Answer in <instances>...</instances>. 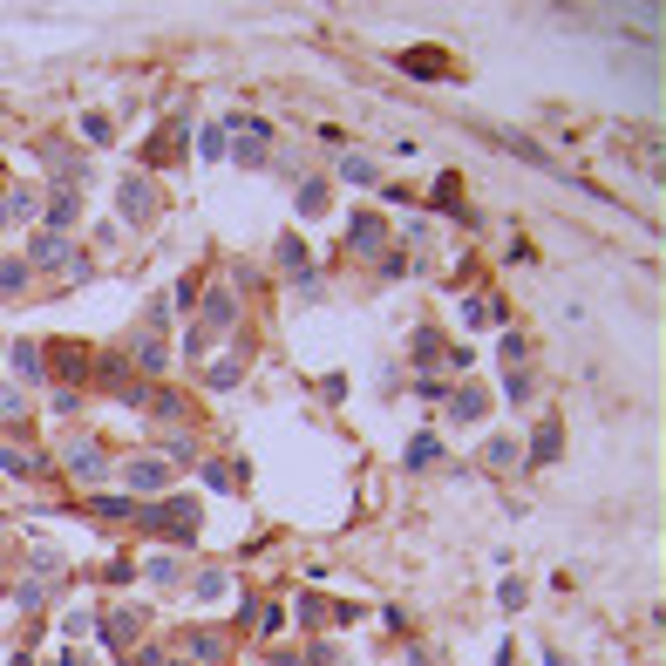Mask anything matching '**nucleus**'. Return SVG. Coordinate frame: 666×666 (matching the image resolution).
I'll return each mask as SVG.
<instances>
[{"label":"nucleus","instance_id":"17","mask_svg":"<svg viewBox=\"0 0 666 666\" xmlns=\"http://www.w3.org/2000/svg\"><path fill=\"white\" fill-rule=\"evenodd\" d=\"M143 571H150V585H177V558H164V551L143 558Z\"/></svg>","mask_w":666,"mask_h":666},{"label":"nucleus","instance_id":"24","mask_svg":"<svg viewBox=\"0 0 666 666\" xmlns=\"http://www.w3.org/2000/svg\"><path fill=\"white\" fill-rule=\"evenodd\" d=\"M190 653H197V660H218V653H225V639H218V632H197V639H190Z\"/></svg>","mask_w":666,"mask_h":666},{"label":"nucleus","instance_id":"28","mask_svg":"<svg viewBox=\"0 0 666 666\" xmlns=\"http://www.w3.org/2000/svg\"><path fill=\"white\" fill-rule=\"evenodd\" d=\"M503 388H510V401H524V395H531V374H524V367H510V374H503Z\"/></svg>","mask_w":666,"mask_h":666},{"label":"nucleus","instance_id":"25","mask_svg":"<svg viewBox=\"0 0 666 666\" xmlns=\"http://www.w3.org/2000/svg\"><path fill=\"white\" fill-rule=\"evenodd\" d=\"M279 266H293V272L306 266V245H300V238H279Z\"/></svg>","mask_w":666,"mask_h":666},{"label":"nucleus","instance_id":"4","mask_svg":"<svg viewBox=\"0 0 666 666\" xmlns=\"http://www.w3.org/2000/svg\"><path fill=\"white\" fill-rule=\"evenodd\" d=\"M68 469H76V483H102L109 476V456H102V442H68Z\"/></svg>","mask_w":666,"mask_h":666},{"label":"nucleus","instance_id":"7","mask_svg":"<svg viewBox=\"0 0 666 666\" xmlns=\"http://www.w3.org/2000/svg\"><path fill=\"white\" fill-rule=\"evenodd\" d=\"M231 156H238V164H266V123H252V130H238V143H231Z\"/></svg>","mask_w":666,"mask_h":666},{"label":"nucleus","instance_id":"3","mask_svg":"<svg viewBox=\"0 0 666 666\" xmlns=\"http://www.w3.org/2000/svg\"><path fill=\"white\" fill-rule=\"evenodd\" d=\"M123 483H130L136 496H150V490H164V483H171V462H156V456H130V462H123Z\"/></svg>","mask_w":666,"mask_h":666},{"label":"nucleus","instance_id":"20","mask_svg":"<svg viewBox=\"0 0 666 666\" xmlns=\"http://www.w3.org/2000/svg\"><path fill=\"white\" fill-rule=\"evenodd\" d=\"M76 197H68V190H55V205H48V231H55V225H68V218H76Z\"/></svg>","mask_w":666,"mask_h":666},{"label":"nucleus","instance_id":"11","mask_svg":"<svg viewBox=\"0 0 666 666\" xmlns=\"http://www.w3.org/2000/svg\"><path fill=\"white\" fill-rule=\"evenodd\" d=\"M14 374H20V381H41V374H48V361H41V347H28V341L14 347Z\"/></svg>","mask_w":666,"mask_h":666},{"label":"nucleus","instance_id":"5","mask_svg":"<svg viewBox=\"0 0 666 666\" xmlns=\"http://www.w3.org/2000/svg\"><path fill=\"white\" fill-rule=\"evenodd\" d=\"M231 320H238V293H211L205 300V326H190V333L205 341V333H218V326H231Z\"/></svg>","mask_w":666,"mask_h":666},{"label":"nucleus","instance_id":"15","mask_svg":"<svg viewBox=\"0 0 666 666\" xmlns=\"http://www.w3.org/2000/svg\"><path fill=\"white\" fill-rule=\"evenodd\" d=\"M436 456H442V442H436V436H415V442H408V462H415V469H429Z\"/></svg>","mask_w":666,"mask_h":666},{"label":"nucleus","instance_id":"2","mask_svg":"<svg viewBox=\"0 0 666 666\" xmlns=\"http://www.w3.org/2000/svg\"><path fill=\"white\" fill-rule=\"evenodd\" d=\"M68 259H76V252H68V238H61V231H35V238H28V266L68 272Z\"/></svg>","mask_w":666,"mask_h":666},{"label":"nucleus","instance_id":"21","mask_svg":"<svg viewBox=\"0 0 666 666\" xmlns=\"http://www.w3.org/2000/svg\"><path fill=\"white\" fill-rule=\"evenodd\" d=\"M89 510H95V517H109V524H123V517H136V510H130V503H123V496H95Z\"/></svg>","mask_w":666,"mask_h":666},{"label":"nucleus","instance_id":"18","mask_svg":"<svg viewBox=\"0 0 666 666\" xmlns=\"http://www.w3.org/2000/svg\"><path fill=\"white\" fill-rule=\"evenodd\" d=\"M326 211V184H300V218H320Z\"/></svg>","mask_w":666,"mask_h":666},{"label":"nucleus","instance_id":"13","mask_svg":"<svg viewBox=\"0 0 666 666\" xmlns=\"http://www.w3.org/2000/svg\"><path fill=\"white\" fill-rule=\"evenodd\" d=\"M20 285H28V259H7V266H0V293H7V300H14Z\"/></svg>","mask_w":666,"mask_h":666},{"label":"nucleus","instance_id":"19","mask_svg":"<svg viewBox=\"0 0 666 666\" xmlns=\"http://www.w3.org/2000/svg\"><path fill=\"white\" fill-rule=\"evenodd\" d=\"M354 245H361V252H381V218H354Z\"/></svg>","mask_w":666,"mask_h":666},{"label":"nucleus","instance_id":"26","mask_svg":"<svg viewBox=\"0 0 666 666\" xmlns=\"http://www.w3.org/2000/svg\"><path fill=\"white\" fill-rule=\"evenodd\" d=\"M20 408H28V401H20V388H0V421H14Z\"/></svg>","mask_w":666,"mask_h":666},{"label":"nucleus","instance_id":"6","mask_svg":"<svg viewBox=\"0 0 666 666\" xmlns=\"http://www.w3.org/2000/svg\"><path fill=\"white\" fill-rule=\"evenodd\" d=\"M449 415H456V421H483V415H490V395H483L476 381H462L456 395H449Z\"/></svg>","mask_w":666,"mask_h":666},{"label":"nucleus","instance_id":"8","mask_svg":"<svg viewBox=\"0 0 666 666\" xmlns=\"http://www.w3.org/2000/svg\"><path fill=\"white\" fill-rule=\"evenodd\" d=\"M150 211H156L150 184H143V177H130V184H123V218H150Z\"/></svg>","mask_w":666,"mask_h":666},{"label":"nucleus","instance_id":"27","mask_svg":"<svg viewBox=\"0 0 666 666\" xmlns=\"http://www.w3.org/2000/svg\"><path fill=\"white\" fill-rule=\"evenodd\" d=\"M197 150H205V156H225V130H197Z\"/></svg>","mask_w":666,"mask_h":666},{"label":"nucleus","instance_id":"16","mask_svg":"<svg viewBox=\"0 0 666 666\" xmlns=\"http://www.w3.org/2000/svg\"><path fill=\"white\" fill-rule=\"evenodd\" d=\"M0 462H7V476H20V483H28V476L41 469V462L28 456V449H0Z\"/></svg>","mask_w":666,"mask_h":666},{"label":"nucleus","instance_id":"23","mask_svg":"<svg viewBox=\"0 0 666 666\" xmlns=\"http://www.w3.org/2000/svg\"><path fill=\"white\" fill-rule=\"evenodd\" d=\"M415 361H421V367H436V361H442V341H436V333H429V326H421V333H415Z\"/></svg>","mask_w":666,"mask_h":666},{"label":"nucleus","instance_id":"9","mask_svg":"<svg viewBox=\"0 0 666 666\" xmlns=\"http://www.w3.org/2000/svg\"><path fill=\"white\" fill-rule=\"evenodd\" d=\"M558 442H565V429H558V421H537V436H531V462H558Z\"/></svg>","mask_w":666,"mask_h":666},{"label":"nucleus","instance_id":"10","mask_svg":"<svg viewBox=\"0 0 666 666\" xmlns=\"http://www.w3.org/2000/svg\"><path fill=\"white\" fill-rule=\"evenodd\" d=\"M136 626H150V619H143V612H116L109 626H102V639H109V646H130V639H136Z\"/></svg>","mask_w":666,"mask_h":666},{"label":"nucleus","instance_id":"12","mask_svg":"<svg viewBox=\"0 0 666 666\" xmlns=\"http://www.w3.org/2000/svg\"><path fill=\"white\" fill-rule=\"evenodd\" d=\"M401 68H408V76H442V55L421 48V55H401Z\"/></svg>","mask_w":666,"mask_h":666},{"label":"nucleus","instance_id":"22","mask_svg":"<svg viewBox=\"0 0 666 666\" xmlns=\"http://www.w3.org/2000/svg\"><path fill=\"white\" fill-rule=\"evenodd\" d=\"M225 591H231L225 571H205V578H197V598H205V606H211V598H225Z\"/></svg>","mask_w":666,"mask_h":666},{"label":"nucleus","instance_id":"14","mask_svg":"<svg viewBox=\"0 0 666 666\" xmlns=\"http://www.w3.org/2000/svg\"><path fill=\"white\" fill-rule=\"evenodd\" d=\"M341 177H347V184H374V164H367V156H341Z\"/></svg>","mask_w":666,"mask_h":666},{"label":"nucleus","instance_id":"1","mask_svg":"<svg viewBox=\"0 0 666 666\" xmlns=\"http://www.w3.org/2000/svg\"><path fill=\"white\" fill-rule=\"evenodd\" d=\"M136 524H143V531H164V537L197 531V524H190V503H150V510H136Z\"/></svg>","mask_w":666,"mask_h":666}]
</instances>
